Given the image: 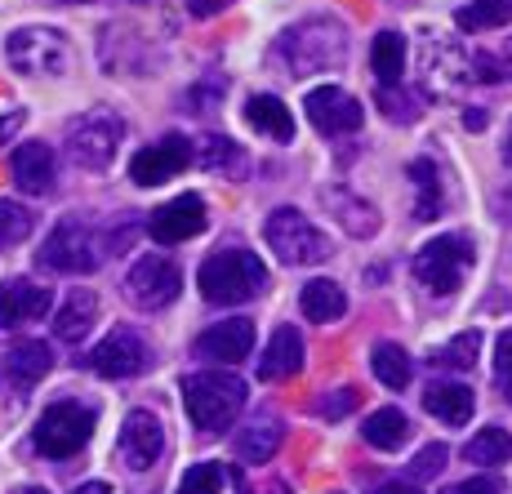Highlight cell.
<instances>
[{"mask_svg":"<svg viewBox=\"0 0 512 494\" xmlns=\"http://www.w3.org/2000/svg\"><path fill=\"white\" fill-rule=\"evenodd\" d=\"M464 459L468 463H481V468H495V463H508L512 459V437L504 428H481L477 437L464 446Z\"/></svg>","mask_w":512,"mask_h":494,"instance_id":"d6a6232c","label":"cell"},{"mask_svg":"<svg viewBox=\"0 0 512 494\" xmlns=\"http://www.w3.org/2000/svg\"><path fill=\"white\" fill-rule=\"evenodd\" d=\"M5 58L23 76H63L72 67V45L54 27H18L5 41Z\"/></svg>","mask_w":512,"mask_h":494,"instance_id":"9c48e42d","label":"cell"},{"mask_svg":"<svg viewBox=\"0 0 512 494\" xmlns=\"http://www.w3.org/2000/svg\"><path fill=\"white\" fill-rule=\"evenodd\" d=\"M245 121H250L254 134L272 138V143H290L294 138V116L277 94H254L250 103H245Z\"/></svg>","mask_w":512,"mask_h":494,"instance_id":"44dd1931","label":"cell"},{"mask_svg":"<svg viewBox=\"0 0 512 494\" xmlns=\"http://www.w3.org/2000/svg\"><path fill=\"white\" fill-rule=\"evenodd\" d=\"M192 161H201V170H214V174H228V179H241L250 170V156L223 134H205L201 143L192 147Z\"/></svg>","mask_w":512,"mask_h":494,"instance_id":"83f0119b","label":"cell"},{"mask_svg":"<svg viewBox=\"0 0 512 494\" xmlns=\"http://www.w3.org/2000/svg\"><path fill=\"white\" fill-rule=\"evenodd\" d=\"M0 370H5V379L23 383V388H32V383H41L49 370H54V352H49V343H14V348L5 352V361H0Z\"/></svg>","mask_w":512,"mask_h":494,"instance_id":"7402d4cb","label":"cell"},{"mask_svg":"<svg viewBox=\"0 0 512 494\" xmlns=\"http://www.w3.org/2000/svg\"><path fill=\"white\" fill-rule=\"evenodd\" d=\"M499 76H512V45H508V54L499 58Z\"/></svg>","mask_w":512,"mask_h":494,"instance_id":"681fc988","label":"cell"},{"mask_svg":"<svg viewBox=\"0 0 512 494\" xmlns=\"http://www.w3.org/2000/svg\"><path fill=\"white\" fill-rule=\"evenodd\" d=\"M361 437H366V446L392 454V450H401L410 441V419L401 410H392V405H383V410H374L370 419H366Z\"/></svg>","mask_w":512,"mask_h":494,"instance_id":"f546056e","label":"cell"},{"mask_svg":"<svg viewBox=\"0 0 512 494\" xmlns=\"http://www.w3.org/2000/svg\"><path fill=\"white\" fill-rule=\"evenodd\" d=\"M223 490V468L219 463H196V468L183 472L179 494H219Z\"/></svg>","mask_w":512,"mask_h":494,"instance_id":"d590c367","label":"cell"},{"mask_svg":"<svg viewBox=\"0 0 512 494\" xmlns=\"http://www.w3.org/2000/svg\"><path fill=\"white\" fill-rule=\"evenodd\" d=\"M379 107H383V116L397 121V125H406V121H415L419 116V107H410V98L401 94L397 85H379Z\"/></svg>","mask_w":512,"mask_h":494,"instance_id":"8d00e7d4","label":"cell"},{"mask_svg":"<svg viewBox=\"0 0 512 494\" xmlns=\"http://www.w3.org/2000/svg\"><path fill=\"white\" fill-rule=\"evenodd\" d=\"M107 254H112V232H98V227L85 223V219H63L45 236L41 268L85 276V272H94Z\"/></svg>","mask_w":512,"mask_h":494,"instance_id":"277c9868","label":"cell"},{"mask_svg":"<svg viewBox=\"0 0 512 494\" xmlns=\"http://www.w3.org/2000/svg\"><path fill=\"white\" fill-rule=\"evenodd\" d=\"M72 494H112V486H107V481H90V486H81V490H72Z\"/></svg>","mask_w":512,"mask_h":494,"instance_id":"c3c4849f","label":"cell"},{"mask_svg":"<svg viewBox=\"0 0 512 494\" xmlns=\"http://www.w3.org/2000/svg\"><path fill=\"white\" fill-rule=\"evenodd\" d=\"M446 459H450V450H446V446H423V450L415 454V463H410V477H415V481H432V477H441Z\"/></svg>","mask_w":512,"mask_h":494,"instance_id":"74e56055","label":"cell"},{"mask_svg":"<svg viewBox=\"0 0 512 494\" xmlns=\"http://www.w3.org/2000/svg\"><path fill=\"white\" fill-rule=\"evenodd\" d=\"M504 388H508V401H512V379H508V383H504Z\"/></svg>","mask_w":512,"mask_h":494,"instance_id":"f5cc1de1","label":"cell"},{"mask_svg":"<svg viewBox=\"0 0 512 494\" xmlns=\"http://www.w3.org/2000/svg\"><path fill=\"white\" fill-rule=\"evenodd\" d=\"M232 0H187V14L192 18H214V14H223Z\"/></svg>","mask_w":512,"mask_h":494,"instance_id":"f6af8a7d","label":"cell"},{"mask_svg":"<svg viewBox=\"0 0 512 494\" xmlns=\"http://www.w3.org/2000/svg\"><path fill=\"white\" fill-rule=\"evenodd\" d=\"M374 494H419V486H410V481H388V486H379Z\"/></svg>","mask_w":512,"mask_h":494,"instance_id":"bcb514c9","label":"cell"},{"mask_svg":"<svg viewBox=\"0 0 512 494\" xmlns=\"http://www.w3.org/2000/svg\"><path fill=\"white\" fill-rule=\"evenodd\" d=\"M303 107H308V121L317 125L321 134H352L366 121V107L352 94H343L339 85H317V90H308V103Z\"/></svg>","mask_w":512,"mask_h":494,"instance_id":"9a60e30c","label":"cell"},{"mask_svg":"<svg viewBox=\"0 0 512 494\" xmlns=\"http://www.w3.org/2000/svg\"><path fill=\"white\" fill-rule=\"evenodd\" d=\"M446 494H499V481H495V477H490V472H486V477L455 481V486H450Z\"/></svg>","mask_w":512,"mask_h":494,"instance_id":"ee69618b","label":"cell"},{"mask_svg":"<svg viewBox=\"0 0 512 494\" xmlns=\"http://www.w3.org/2000/svg\"><path fill=\"white\" fill-rule=\"evenodd\" d=\"M277 58L290 76L334 72V67H343V58H348V27L326 14L290 23L277 36Z\"/></svg>","mask_w":512,"mask_h":494,"instance_id":"6da1fadb","label":"cell"},{"mask_svg":"<svg viewBox=\"0 0 512 494\" xmlns=\"http://www.w3.org/2000/svg\"><path fill=\"white\" fill-rule=\"evenodd\" d=\"M495 370H499V379H512V330L499 334V343H495Z\"/></svg>","mask_w":512,"mask_h":494,"instance_id":"7bdbcfd3","label":"cell"},{"mask_svg":"<svg viewBox=\"0 0 512 494\" xmlns=\"http://www.w3.org/2000/svg\"><path fill=\"white\" fill-rule=\"evenodd\" d=\"M201 299L214 303V308H236V303H250L268 290V268L254 250H241V245H228V250L210 254L201 263Z\"/></svg>","mask_w":512,"mask_h":494,"instance_id":"7a4b0ae2","label":"cell"},{"mask_svg":"<svg viewBox=\"0 0 512 494\" xmlns=\"http://www.w3.org/2000/svg\"><path fill=\"white\" fill-rule=\"evenodd\" d=\"M370 370H374V379H379L383 388H392V392H406L410 388V357H406V348H401V343H374Z\"/></svg>","mask_w":512,"mask_h":494,"instance_id":"4dcf8cb0","label":"cell"},{"mask_svg":"<svg viewBox=\"0 0 512 494\" xmlns=\"http://www.w3.org/2000/svg\"><path fill=\"white\" fill-rule=\"evenodd\" d=\"M36 227V214L18 201H0V245H23Z\"/></svg>","mask_w":512,"mask_h":494,"instance_id":"836d02e7","label":"cell"},{"mask_svg":"<svg viewBox=\"0 0 512 494\" xmlns=\"http://www.w3.org/2000/svg\"><path fill=\"white\" fill-rule=\"evenodd\" d=\"M9 494H49L45 486H18V490H9Z\"/></svg>","mask_w":512,"mask_h":494,"instance_id":"f907efd6","label":"cell"},{"mask_svg":"<svg viewBox=\"0 0 512 494\" xmlns=\"http://www.w3.org/2000/svg\"><path fill=\"white\" fill-rule=\"evenodd\" d=\"M49 308H54V294L45 285L27 281V276H14V281L0 285V330H18L27 321H41Z\"/></svg>","mask_w":512,"mask_h":494,"instance_id":"e0dca14e","label":"cell"},{"mask_svg":"<svg viewBox=\"0 0 512 494\" xmlns=\"http://www.w3.org/2000/svg\"><path fill=\"white\" fill-rule=\"evenodd\" d=\"M85 365H90L94 374H103V379H134V374H143L147 365H152V348L143 343L139 330L116 325L90 357H85Z\"/></svg>","mask_w":512,"mask_h":494,"instance_id":"8fae6325","label":"cell"},{"mask_svg":"<svg viewBox=\"0 0 512 494\" xmlns=\"http://www.w3.org/2000/svg\"><path fill=\"white\" fill-rule=\"evenodd\" d=\"M23 405H27V392H23V383H14V379H0V432L9 428V423L23 414Z\"/></svg>","mask_w":512,"mask_h":494,"instance_id":"f35d334b","label":"cell"},{"mask_svg":"<svg viewBox=\"0 0 512 494\" xmlns=\"http://www.w3.org/2000/svg\"><path fill=\"white\" fill-rule=\"evenodd\" d=\"M357 405H361V392L357 388H334L330 397H321L317 410L326 414V419H343V414H352Z\"/></svg>","mask_w":512,"mask_h":494,"instance_id":"60d3db41","label":"cell"},{"mask_svg":"<svg viewBox=\"0 0 512 494\" xmlns=\"http://www.w3.org/2000/svg\"><path fill=\"white\" fill-rule=\"evenodd\" d=\"M504 161L512 165V138H508V143H504Z\"/></svg>","mask_w":512,"mask_h":494,"instance_id":"816d5d0a","label":"cell"},{"mask_svg":"<svg viewBox=\"0 0 512 494\" xmlns=\"http://www.w3.org/2000/svg\"><path fill=\"white\" fill-rule=\"evenodd\" d=\"M183 405L187 419L196 423V432L205 437H223L232 428L236 410L245 405V383L228 370H201L183 379Z\"/></svg>","mask_w":512,"mask_h":494,"instance_id":"3957f363","label":"cell"},{"mask_svg":"<svg viewBox=\"0 0 512 494\" xmlns=\"http://www.w3.org/2000/svg\"><path fill=\"white\" fill-rule=\"evenodd\" d=\"M285 441V423L277 414H263V419H254L250 428L236 432V459L245 463H272V454L281 450Z\"/></svg>","mask_w":512,"mask_h":494,"instance_id":"603a6c76","label":"cell"},{"mask_svg":"<svg viewBox=\"0 0 512 494\" xmlns=\"http://www.w3.org/2000/svg\"><path fill=\"white\" fill-rule=\"evenodd\" d=\"M187 165H192V143H187L183 134H165V138H156V143H147L143 152H134L130 179L139 187H156V183L174 179V174H183Z\"/></svg>","mask_w":512,"mask_h":494,"instance_id":"4fadbf2b","label":"cell"},{"mask_svg":"<svg viewBox=\"0 0 512 494\" xmlns=\"http://www.w3.org/2000/svg\"><path fill=\"white\" fill-rule=\"evenodd\" d=\"M94 437V410L81 401H54L49 410L41 414L32 432V446L45 454V459H72L90 446Z\"/></svg>","mask_w":512,"mask_h":494,"instance_id":"52a82bcc","label":"cell"},{"mask_svg":"<svg viewBox=\"0 0 512 494\" xmlns=\"http://www.w3.org/2000/svg\"><path fill=\"white\" fill-rule=\"evenodd\" d=\"M464 125H468V130H486V112H481V107H468Z\"/></svg>","mask_w":512,"mask_h":494,"instance_id":"7dc6e473","label":"cell"},{"mask_svg":"<svg viewBox=\"0 0 512 494\" xmlns=\"http://www.w3.org/2000/svg\"><path fill=\"white\" fill-rule=\"evenodd\" d=\"M263 241H268V250L277 254L285 268H312V263L330 259V236L321 232L308 214L294 210V205H281V210L268 214Z\"/></svg>","mask_w":512,"mask_h":494,"instance_id":"5b68a950","label":"cell"},{"mask_svg":"<svg viewBox=\"0 0 512 494\" xmlns=\"http://www.w3.org/2000/svg\"><path fill=\"white\" fill-rule=\"evenodd\" d=\"M23 121H27V112H23V107H9V112H0V147H5V143H14L18 130H23Z\"/></svg>","mask_w":512,"mask_h":494,"instance_id":"b9f144b4","label":"cell"},{"mask_svg":"<svg viewBox=\"0 0 512 494\" xmlns=\"http://www.w3.org/2000/svg\"><path fill=\"white\" fill-rule=\"evenodd\" d=\"M9 170H14L18 192H27V196L54 192V147L49 143H23L14 152V161H9Z\"/></svg>","mask_w":512,"mask_h":494,"instance_id":"d6986e66","label":"cell"},{"mask_svg":"<svg viewBox=\"0 0 512 494\" xmlns=\"http://www.w3.org/2000/svg\"><path fill=\"white\" fill-rule=\"evenodd\" d=\"M179 290H183V272H179V263L165 259V254H143L130 268V276H125V299L139 312L170 308V303L179 299Z\"/></svg>","mask_w":512,"mask_h":494,"instance_id":"30bf717a","label":"cell"},{"mask_svg":"<svg viewBox=\"0 0 512 494\" xmlns=\"http://www.w3.org/2000/svg\"><path fill=\"white\" fill-rule=\"evenodd\" d=\"M161 450H165L161 419H156L152 410H130V414H125L121 437H116V454H121L125 468H134V472L152 468V463L161 459Z\"/></svg>","mask_w":512,"mask_h":494,"instance_id":"5bb4252c","label":"cell"},{"mask_svg":"<svg viewBox=\"0 0 512 494\" xmlns=\"http://www.w3.org/2000/svg\"><path fill=\"white\" fill-rule=\"evenodd\" d=\"M125 138V125L116 112H107V107H94V112L76 116L72 125H67V156H72L81 170H107V165L116 161V147H121Z\"/></svg>","mask_w":512,"mask_h":494,"instance_id":"ba28073f","label":"cell"},{"mask_svg":"<svg viewBox=\"0 0 512 494\" xmlns=\"http://www.w3.org/2000/svg\"><path fill=\"white\" fill-rule=\"evenodd\" d=\"M299 308H303V316H308L312 325H334L343 312H348V294H343L339 281H326V276H317V281L303 285Z\"/></svg>","mask_w":512,"mask_h":494,"instance_id":"cb8c5ba5","label":"cell"},{"mask_svg":"<svg viewBox=\"0 0 512 494\" xmlns=\"http://www.w3.org/2000/svg\"><path fill=\"white\" fill-rule=\"evenodd\" d=\"M455 23L464 32H495V27L512 23V0H468L455 14Z\"/></svg>","mask_w":512,"mask_h":494,"instance_id":"1f68e13d","label":"cell"},{"mask_svg":"<svg viewBox=\"0 0 512 494\" xmlns=\"http://www.w3.org/2000/svg\"><path fill=\"white\" fill-rule=\"evenodd\" d=\"M223 90H228V76H210V81L192 85V90H187V112H205V107H214L223 98Z\"/></svg>","mask_w":512,"mask_h":494,"instance_id":"ab89813d","label":"cell"},{"mask_svg":"<svg viewBox=\"0 0 512 494\" xmlns=\"http://www.w3.org/2000/svg\"><path fill=\"white\" fill-rule=\"evenodd\" d=\"M477 352H481V334L468 330V334L450 339L446 348L437 352V365H450V370H472V365H477Z\"/></svg>","mask_w":512,"mask_h":494,"instance_id":"e575fe53","label":"cell"},{"mask_svg":"<svg viewBox=\"0 0 512 494\" xmlns=\"http://www.w3.org/2000/svg\"><path fill=\"white\" fill-rule=\"evenodd\" d=\"M205 223H210L205 201L196 192H183V196H174V201H165L161 210L147 214V236H152L156 245H183V241H192L196 232H205Z\"/></svg>","mask_w":512,"mask_h":494,"instance_id":"7c38bea8","label":"cell"},{"mask_svg":"<svg viewBox=\"0 0 512 494\" xmlns=\"http://www.w3.org/2000/svg\"><path fill=\"white\" fill-rule=\"evenodd\" d=\"M472 268V241L464 232H446V236H432L428 245L415 254V281L428 294L446 299L464 285V276Z\"/></svg>","mask_w":512,"mask_h":494,"instance_id":"8992f818","label":"cell"},{"mask_svg":"<svg viewBox=\"0 0 512 494\" xmlns=\"http://www.w3.org/2000/svg\"><path fill=\"white\" fill-rule=\"evenodd\" d=\"M94 321H98V294L94 290H72L67 303L58 308V316H54V334L63 343H81L85 334L94 330Z\"/></svg>","mask_w":512,"mask_h":494,"instance_id":"484cf974","label":"cell"},{"mask_svg":"<svg viewBox=\"0 0 512 494\" xmlns=\"http://www.w3.org/2000/svg\"><path fill=\"white\" fill-rule=\"evenodd\" d=\"M254 348V321L245 316H232V321H219L196 339V357L214 361V365H241Z\"/></svg>","mask_w":512,"mask_h":494,"instance_id":"2e32d148","label":"cell"},{"mask_svg":"<svg viewBox=\"0 0 512 494\" xmlns=\"http://www.w3.org/2000/svg\"><path fill=\"white\" fill-rule=\"evenodd\" d=\"M410 183H415V219L432 223L441 210H446V187H441V170L432 156H419L410 161Z\"/></svg>","mask_w":512,"mask_h":494,"instance_id":"d4e9b609","label":"cell"},{"mask_svg":"<svg viewBox=\"0 0 512 494\" xmlns=\"http://www.w3.org/2000/svg\"><path fill=\"white\" fill-rule=\"evenodd\" d=\"M406 36L401 32H379L370 45V67H374V85H401L406 72Z\"/></svg>","mask_w":512,"mask_h":494,"instance_id":"f1b7e54d","label":"cell"},{"mask_svg":"<svg viewBox=\"0 0 512 494\" xmlns=\"http://www.w3.org/2000/svg\"><path fill=\"white\" fill-rule=\"evenodd\" d=\"M423 410L437 414L441 423H450V428H464L472 419V388L464 383H428V392H423Z\"/></svg>","mask_w":512,"mask_h":494,"instance_id":"4316f807","label":"cell"},{"mask_svg":"<svg viewBox=\"0 0 512 494\" xmlns=\"http://www.w3.org/2000/svg\"><path fill=\"white\" fill-rule=\"evenodd\" d=\"M326 205H330V214H334V223L343 227L348 236H374L379 232V210H374L370 201H361L352 187H326Z\"/></svg>","mask_w":512,"mask_h":494,"instance_id":"ffe728a7","label":"cell"},{"mask_svg":"<svg viewBox=\"0 0 512 494\" xmlns=\"http://www.w3.org/2000/svg\"><path fill=\"white\" fill-rule=\"evenodd\" d=\"M303 370V339L294 325H277L263 348V361H259V379L263 383H281V379H294Z\"/></svg>","mask_w":512,"mask_h":494,"instance_id":"ac0fdd59","label":"cell"}]
</instances>
